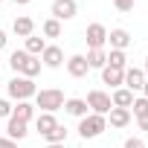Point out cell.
<instances>
[{
    "label": "cell",
    "mask_w": 148,
    "mask_h": 148,
    "mask_svg": "<svg viewBox=\"0 0 148 148\" xmlns=\"http://www.w3.org/2000/svg\"><path fill=\"white\" fill-rule=\"evenodd\" d=\"M9 67H12L15 73H21L23 79H35L38 73H41V58L29 55L26 49H15L12 58H9Z\"/></svg>",
    "instance_id": "1"
},
{
    "label": "cell",
    "mask_w": 148,
    "mask_h": 148,
    "mask_svg": "<svg viewBox=\"0 0 148 148\" xmlns=\"http://www.w3.org/2000/svg\"><path fill=\"white\" fill-rule=\"evenodd\" d=\"M64 93L58 87H49V90H38L35 93V108H41V113H55L58 108H64Z\"/></svg>",
    "instance_id": "2"
},
{
    "label": "cell",
    "mask_w": 148,
    "mask_h": 148,
    "mask_svg": "<svg viewBox=\"0 0 148 148\" xmlns=\"http://www.w3.org/2000/svg\"><path fill=\"white\" fill-rule=\"evenodd\" d=\"M105 128H108V119H105V116H99V113H87V116H82V119H79V134H82L84 139L99 136Z\"/></svg>",
    "instance_id": "3"
},
{
    "label": "cell",
    "mask_w": 148,
    "mask_h": 148,
    "mask_svg": "<svg viewBox=\"0 0 148 148\" xmlns=\"http://www.w3.org/2000/svg\"><path fill=\"white\" fill-rule=\"evenodd\" d=\"M6 90H9V96H12V99H18V102H26L29 96H35V93H38V87H35V82H32V79H23V76H18V79H12Z\"/></svg>",
    "instance_id": "4"
},
{
    "label": "cell",
    "mask_w": 148,
    "mask_h": 148,
    "mask_svg": "<svg viewBox=\"0 0 148 148\" xmlns=\"http://www.w3.org/2000/svg\"><path fill=\"white\" fill-rule=\"evenodd\" d=\"M84 102H87V108H90L93 113H99V116H108L110 108H113V105H110V96H108L105 90H90Z\"/></svg>",
    "instance_id": "5"
},
{
    "label": "cell",
    "mask_w": 148,
    "mask_h": 148,
    "mask_svg": "<svg viewBox=\"0 0 148 148\" xmlns=\"http://www.w3.org/2000/svg\"><path fill=\"white\" fill-rule=\"evenodd\" d=\"M84 41H87L90 49H105V44H108V29H105L102 23H90L87 32H84Z\"/></svg>",
    "instance_id": "6"
},
{
    "label": "cell",
    "mask_w": 148,
    "mask_h": 148,
    "mask_svg": "<svg viewBox=\"0 0 148 148\" xmlns=\"http://www.w3.org/2000/svg\"><path fill=\"white\" fill-rule=\"evenodd\" d=\"M76 12H79L76 0H55V3H52V18L55 21H73Z\"/></svg>",
    "instance_id": "7"
},
{
    "label": "cell",
    "mask_w": 148,
    "mask_h": 148,
    "mask_svg": "<svg viewBox=\"0 0 148 148\" xmlns=\"http://www.w3.org/2000/svg\"><path fill=\"white\" fill-rule=\"evenodd\" d=\"M67 73H70L73 79H84L87 73H90L87 58H84V55H73V58H67Z\"/></svg>",
    "instance_id": "8"
},
{
    "label": "cell",
    "mask_w": 148,
    "mask_h": 148,
    "mask_svg": "<svg viewBox=\"0 0 148 148\" xmlns=\"http://www.w3.org/2000/svg\"><path fill=\"white\" fill-rule=\"evenodd\" d=\"M41 64L49 67V70H58V67L64 64V52H61V47H47V49L41 52Z\"/></svg>",
    "instance_id": "9"
},
{
    "label": "cell",
    "mask_w": 148,
    "mask_h": 148,
    "mask_svg": "<svg viewBox=\"0 0 148 148\" xmlns=\"http://www.w3.org/2000/svg\"><path fill=\"white\" fill-rule=\"evenodd\" d=\"M142 84H145V73L139 67H128L125 70V87L131 93H136V90H142Z\"/></svg>",
    "instance_id": "10"
},
{
    "label": "cell",
    "mask_w": 148,
    "mask_h": 148,
    "mask_svg": "<svg viewBox=\"0 0 148 148\" xmlns=\"http://www.w3.org/2000/svg\"><path fill=\"white\" fill-rule=\"evenodd\" d=\"M12 32H15L18 38H29V35H35V21H32L29 15H21V18H15Z\"/></svg>",
    "instance_id": "11"
},
{
    "label": "cell",
    "mask_w": 148,
    "mask_h": 148,
    "mask_svg": "<svg viewBox=\"0 0 148 148\" xmlns=\"http://www.w3.org/2000/svg\"><path fill=\"white\" fill-rule=\"evenodd\" d=\"M102 82H105V84H110L113 90H116V87H122V84H125V70H113V67H108V64H105V67H102Z\"/></svg>",
    "instance_id": "12"
},
{
    "label": "cell",
    "mask_w": 148,
    "mask_h": 148,
    "mask_svg": "<svg viewBox=\"0 0 148 148\" xmlns=\"http://www.w3.org/2000/svg\"><path fill=\"white\" fill-rule=\"evenodd\" d=\"M108 44H110V49H122V52H125V47L131 44L128 29H110V32H108Z\"/></svg>",
    "instance_id": "13"
},
{
    "label": "cell",
    "mask_w": 148,
    "mask_h": 148,
    "mask_svg": "<svg viewBox=\"0 0 148 148\" xmlns=\"http://www.w3.org/2000/svg\"><path fill=\"white\" fill-rule=\"evenodd\" d=\"M110 105H113V108H128V110H131V105H134V93H131L128 87H116L113 96H110Z\"/></svg>",
    "instance_id": "14"
},
{
    "label": "cell",
    "mask_w": 148,
    "mask_h": 148,
    "mask_svg": "<svg viewBox=\"0 0 148 148\" xmlns=\"http://www.w3.org/2000/svg\"><path fill=\"white\" fill-rule=\"evenodd\" d=\"M105 119H110L113 128H125V125L131 122V110H128V108H110V113H108Z\"/></svg>",
    "instance_id": "15"
},
{
    "label": "cell",
    "mask_w": 148,
    "mask_h": 148,
    "mask_svg": "<svg viewBox=\"0 0 148 148\" xmlns=\"http://www.w3.org/2000/svg\"><path fill=\"white\" fill-rule=\"evenodd\" d=\"M55 125H58L55 113H38V119H35V131H38L41 136H47V134H49Z\"/></svg>",
    "instance_id": "16"
},
{
    "label": "cell",
    "mask_w": 148,
    "mask_h": 148,
    "mask_svg": "<svg viewBox=\"0 0 148 148\" xmlns=\"http://www.w3.org/2000/svg\"><path fill=\"white\" fill-rule=\"evenodd\" d=\"M26 125L29 122H21V119H15V116H9V125H6V134H9V139H23L29 131H26Z\"/></svg>",
    "instance_id": "17"
},
{
    "label": "cell",
    "mask_w": 148,
    "mask_h": 148,
    "mask_svg": "<svg viewBox=\"0 0 148 148\" xmlns=\"http://www.w3.org/2000/svg\"><path fill=\"white\" fill-rule=\"evenodd\" d=\"M64 110H67L70 116H79V119H82V116H87V102H84V99H67V102H64Z\"/></svg>",
    "instance_id": "18"
},
{
    "label": "cell",
    "mask_w": 148,
    "mask_h": 148,
    "mask_svg": "<svg viewBox=\"0 0 148 148\" xmlns=\"http://www.w3.org/2000/svg\"><path fill=\"white\" fill-rule=\"evenodd\" d=\"M84 58H87V67H90V70H102V67L108 64V52H105V49H90Z\"/></svg>",
    "instance_id": "19"
},
{
    "label": "cell",
    "mask_w": 148,
    "mask_h": 148,
    "mask_svg": "<svg viewBox=\"0 0 148 148\" xmlns=\"http://www.w3.org/2000/svg\"><path fill=\"white\" fill-rule=\"evenodd\" d=\"M12 116L21 119V122H29V119L35 116V105H29V102H18V108H12Z\"/></svg>",
    "instance_id": "20"
},
{
    "label": "cell",
    "mask_w": 148,
    "mask_h": 148,
    "mask_svg": "<svg viewBox=\"0 0 148 148\" xmlns=\"http://www.w3.org/2000/svg\"><path fill=\"white\" fill-rule=\"evenodd\" d=\"M44 49H47V41H44V38H38V35H29V38H26V52H29V55L38 58Z\"/></svg>",
    "instance_id": "21"
},
{
    "label": "cell",
    "mask_w": 148,
    "mask_h": 148,
    "mask_svg": "<svg viewBox=\"0 0 148 148\" xmlns=\"http://www.w3.org/2000/svg\"><path fill=\"white\" fill-rule=\"evenodd\" d=\"M108 67H113V70H128V58H125V52H122V49H110V55H108Z\"/></svg>",
    "instance_id": "22"
},
{
    "label": "cell",
    "mask_w": 148,
    "mask_h": 148,
    "mask_svg": "<svg viewBox=\"0 0 148 148\" xmlns=\"http://www.w3.org/2000/svg\"><path fill=\"white\" fill-rule=\"evenodd\" d=\"M64 139H67V128H64V125H55V128L47 134V142H49V145H64Z\"/></svg>",
    "instance_id": "23"
},
{
    "label": "cell",
    "mask_w": 148,
    "mask_h": 148,
    "mask_svg": "<svg viewBox=\"0 0 148 148\" xmlns=\"http://www.w3.org/2000/svg\"><path fill=\"white\" fill-rule=\"evenodd\" d=\"M41 32H44L47 38H58V35H61V21H55V18H49V21H44V26H41Z\"/></svg>",
    "instance_id": "24"
},
{
    "label": "cell",
    "mask_w": 148,
    "mask_h": 148,
    "mask_svg": "<svg viewBox=\"0 0 148 148\" xmlns=\"http://www.w3.org/2000/svg\"><path fill=\"white\" fill-rule=\"evenodd\" d=\"M131 108H134V116H136V119H142V116H148V99H145V96H139V99H134V105H131Z\"/></svg>",
    "instance_id": "25"
},
{
    "label": "cell",
    "mask_w": 148,
    "mask_h": 148,
    "mask_svg": "<svg viewBox=\"0 0 148 148\" xmlns=\"http://www.w3.org/2000/svg\"><path fill=\"white\" fill-rule=\"evenodd\" d=\"M113 6H116L119 12H131V9H134V0H113Z\"/></svg>",
    "instance_id": "26"
},
{
    "label": "cell",
    "mask_w": 148,
    "mask_h": 148,
    "mask_svg": "<svg viewBox=\"0 0 148 148\" xmlns=\"http://www.w3.org/2000/svg\"><path fill=\"white\" fill-rule=\"evenodd\" d=\"M125 148H145V142H142L139 136H128V139H125Z\"/></svg>",
    "instance_id": "27"
},
{
    "label": "cell",
    "mask_w": 148,
    "mask_h": 148,
    "mask_svg": "<svg viewBox=\"0 0 148 148\" xmlns=\"http://www.w3.org/2000/svg\"><path fill=\"white\" fill-rule=\"evenodd\" d=\"M6 116H12V105L6 99H0V119H6Z\"/></svg>",
    "instance_id": "28"
},
{
    "label": "cell",
    "mask_w": 148,
    "mask_h": 148,
    "mask_svg": "<svg viewBox=\"0 0 148 148\" xmlns=\"http://www.w3.org/2000/svg\"><path fill=\"white\" fill-rule=\"evenodd\" d=\"M0 148H18L15 139H6V136H0Z\"/></svg>",
    "instance_id": "29"
},
{
    "label": "cell",
    "mask_w": 148,
    "mask_h": 148,
    "mask_svg": "<svg viewBox=\"0 0 148 148\" xmlns=\"http://www.w3.org/2000/svg\"><path fill=\"white\" fill-rule=\"evenodd\" d=\"M139 122V131H148V116H142V119H136Z\"/></svg>",
    "instance_id": "30"
},
{
    "label": "cell",
    "mask_w": 148,
    "mask_h": 148,
    "mask_svg": "<svg viewBox=\"0 0 148 148\" xmlns=\"http://www.w3.org/2000/svg\"><path fill=\"white\" fill-rule=\"evenodd\" d=\"M6 44H9V38H6V32H3V29H0V49H3Z\"/></svg>",
    "instance_id": "31"
},
{
    "label": "cell",
    "mask_w": 148,
    "mask_h": 148,
    "mask_svg": "<svg viewBox=\"0 0 148 148\" xmlns=\"http://www.w3.org/2000/svg\"><path fill=\"white\" fill-rule=\"evenodd\" d=\"M142 93H145V99H148V76H145V84H142Z\"/></svg>",
    "instance_id": "32"
},
{
    "label": "cell",
    "mask_w": 148,
    "mask_h": 148,
    "mask_svg": "<svg viewBox=\"0 0 148 148\" xmlns=\"http://www.w3.org/2000/svg\"><path fill=\"white\" fill-rule=\"evenodd\" d=\"M12 3H18V6H26V3H32V0H12Z\"/></svg>",
    "instance_id": "33"
},
{
    "label": "cell",
    "mask_w": 148,
    "mask_h": 148,
    "mask_svg": "<svg viewBox=\"0 0 148 148\" xmlns=\"http://www.w3.org/2000/svg\"><path fill=\"white\" fill-rule=\"evenodd\" d=\"M142 73H145V76H148V55H145V67H142Z\"/></svg>",
    "instance_id": "34"
},
{
    "label": "cell",
    "mask_w": 148,
    "mask_h": 148,
    "mask_svg": "<svg viewBox=\"0 0 148 148\" xmlns=\"http://www.w3.org/2000/svg\"><path fill=\"white\" fill-rule=\"evenodd\" d=\"M47 148H64V145H47Z\"/></svg>",
    "instance_id": "35"
},
{
    "label": "cell",
    "mask_w": 148,
    "mask_h": 148,
    "mask_svg": "<svg viewBox=\"0 0 148 148\" xmlns=\"http://www.w3.org/2000/svg\"><path fill=\"white\" fill-rule=\"evenodd\" d=\"M0 3H3V0H0Z\"/></svg>",
    "instance_id": "36"
},
{
    "label": "cell",
    "mask_w": 148,
    "mask_h": 148,
    "mask_svg": "<svg viewBox=\"0 0 148 148\" xmlns=\"http://www.w3.org/2000/svg\"><path fill=\"white\" fill-rule=\"evenodd\" d=\"M0 131H3V128H0Z\"/></svg>",
    "instance_id": "37"
}]
</instances>
